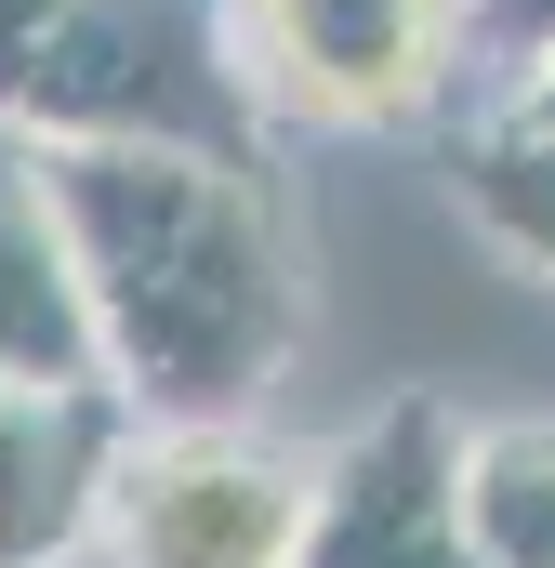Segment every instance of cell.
Instances as JSON below:
<instances>
[{
    "mask_svg": "<svg viewBox=\"0 0 555 568\" xmlns=\"http://www.w3.org/2000/svg\"><path fill=\"white\" fill-rule=\"evenodd\" d=\"M67 568H107V556H67Z\"/></svg>",
    "mask_w": 555,
    "mask_h": 568,
    "instance_id": "cell-12",
    "label": "cell"
},
{
    "mask_svg": "<svg viewBox=\"0 0 555 568\" xmlns=\"http://www.w3.org/2000/svg\"><path fill=\"white\" fill-rule=\"evenodd\" d=\"M0 384H107L67 212L40 185V145H0Z\"/></svg>",
    "mask_w": 555,
    "mask_h": 568,
    "instance_id": "cell-7",
    "label": "cell"
},
{
    "mask_svg": "<svg viewBox=\"0 0 555 568\" xmlns=\"http://www.w3.org/2000/svg\"><path fill=\"white\" fill-rule=\"evenodd\" d=\"M529 53H555V0H476V106H490Z\"/></svg>",
    "mask_w": 555,
    "mask_h": 568,
    "instance_id": "cell-10",
    "label": "cell"
},
{
    "mask_svg": "<svg viewBox=\"0 0 555 568\" xmlns=\"http://www.w3.org/2000/svg\"><path fill=\"white\" fill-rule=\"evenodd\" d=\"M120 449H133L120 384H0V568L93 556Z\"/></svg>",
    "mask_w": 555,
    "mask_h": 568,
    "instance_id": "cell-6",
    "label": "cell"
},
{
    "mask_svg": "<svg viewBox=\"0 0 555 568\" xmlns=\"http://www.w3.org/2000/svg\"><path fill=\"white\" fill-rule=\"evenodd\" d=\"M67 212L93 371L133 424L265 410L304 357V225L278 145H40Z\"/></svg>",
    "mask_w": 555,
    "mask_h": 568,
    "instance_id": "cell-1",
    "label": "cell"
},
{
    "mask_svg": "<svg viewBox=\"0 0 555 568\" xmlns=\"http://www.w3.org/2000/svg\"><path fill=\"white\" fill-rule=\"evenodd\" d=\"M212 13L265 145H384L476 106V0H212Z\"/></svg>",
    "mask_w": 555,
    "mask_h": 568,
    "instance_id": "cell-3",
    "label": "cell"
},
{
    "mask_svg": "<svg viewBox=\"0 0 555 568\" xmlns=\"http://www.w3.org/2000/svg\"><path fill=\"white\" fill-rule=\"evenodd\" d=\"M463 410L450 397H384L371 424H344L317 449V529L304 568H490L463 529Z\"/></svg>",
    "mask_w": 555,
    "mask_h": 568,
    "instance_id": "cell-5",
    "label": "cell"
},
{
    "mask_svg": "<svg viewBox=\"0 0 555 568\" xmlns=\"http://www.w3.org/2000/svg\"><path fill=\"white\" fill-rule=\"evenodd\" d=\"M317 529V449L265 410H199V424H133L120 489H107V568H304Z\"/></svg>",
    "mask_w": 555,
    "mask_h": 568,
    "instance_id": "cell-4",
    "label": "cell"
},
{
    "mask_svg": "<svg viewBox=\"0 0 555 568\" xmlns=\"http://www.w3.org/2000/svg\"><path fill=\"white\" fill-rule=\"evenodd\" d=\"M0 145H265L212 0H0Z\"/></svg>",
    "mask_w": 555,
    "mask_h": 568,
    "instance_id": "cell-2",
    "label": "cell"
},
{
    "mask_svg": "<svg viewBox=\"0 0 555 568\" xmlns=\"http://www.w3.org/2000/svg\"><path fill=\"white\" fill-rule=\"evenodd\" d=\"M450 199L463 225L516 265V278L555 291V133L543 120H503V106H463V145H450Z\"/></svg>",
    "mask_w": 555,
    "mask_h": 568,
    "instance_id": "cell-8",
    "label": "cell"
},
{
    "mask_svg": "<svg viewBox=\"0 0 555 568\" xmlns=\"http://www.w3.org/2000/svg\"><path fill=\"white\" fill-rule=\"evenodd\" d=\"M490 106H503V120H543V133H555V53H529V67H516Z\"/></svg>",
    "mask_w": 555,
    "mask_h": 568,
    "instance_id": "cell-11",
    "label": "cell"
},
{
    "mask_svg": "<svg viewBox=\"0 0 555 568\" xmlns=\"http://www.w3.org/2000/svg\"><path fill=\"white\" fill-rule=\"evenodd\" d=\"M463 529L490 568H555V410H490L463 424Z\"/></svg>",
    "mask_w": 555,
    "mask_h": 568,
    "instance_id": "cell-9",
    "label": "cell"
}]
</instances>
